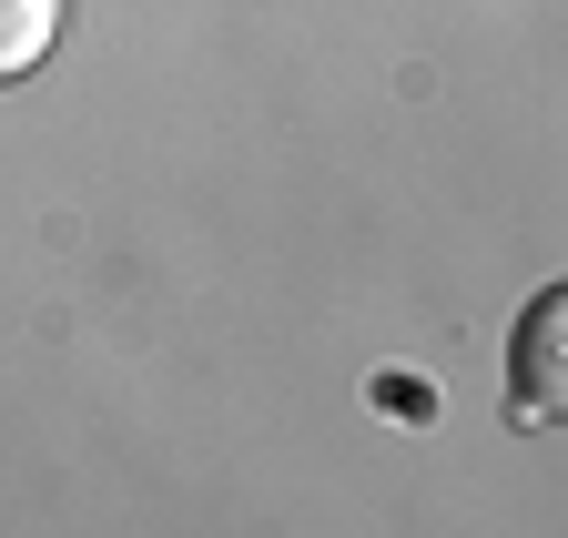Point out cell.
<instances>
[{"label": "cell", "mask_w": 568, "mask_h": 538, "mask_svg": "<svg viewBox=\"0 0 568 538\" xmlns=\"http://www.w3.org/2000/svg\"><path fill=\"white\" fill-rule=\"evenodd\" d=\"M61 41V0H0V82H31Z\"/></svg>", "instance_id": "7a4b0ae2"}, {"label": "cell", "mask_w": 568, "mask_h": 538, "mask_svg": "<svg viewBox=\"0 0 568 538\" xmlns=\"http://www.w3.org/2000/svg\"><path fill=\"white\" fill-rule=\"evenodd\" d=\"M558 335H568V295H538L528 325H518V417L548 427L568 407V386H558Z\"/></svg>", "instance_id": "6da1fadb"}]
</instances>
